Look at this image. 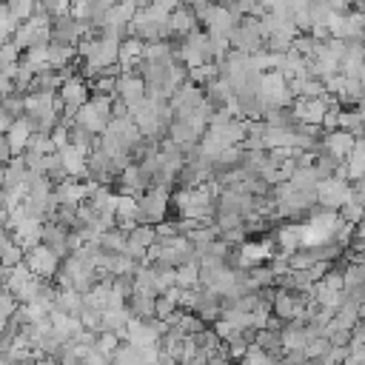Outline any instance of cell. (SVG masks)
I'll return each instance as SVG.
<instances>
[{"label":"cell","mask_w":365,"mask_h":365,"mask_svg":"<svg viewBox=\"0 0 365 365\" xmlns=\"http://www.w3.org/2000/svg\"><path fill=\"white\" fill-rule=\"evenodd\" d=\"M111 103H114V97L111 94H91L88 97V103L77 111V123L80 125H86L88 131H94V134H103L106 128H108V123L114 120V114H111Z\"/></svg>","instance_id":"obj_1"},{"label":"cell","mask_w":365,"mask_h":365,"mask_svg":"<svg viewBox=\"0 0 365 365\" xmlns=\"http://www.w3.org/2000/svg\"><path fill=\"white\" fill-rule=\"evenodd\" d=\"M174 200V191L165 188V185H148L143 194H140V222H163L165 214H168V205Z\"/></svg>","instance_id":"obj_2"},{"label":"cell","mask_w":365,"mask_h":365,"mask_svg":"<svg viewBox=\"0 0 365 365\" xmlns=\"http://www.w3.org/2000/svg\"><path fill=\"white\" fill-rule=\"evenodd\" d=\"M231 48L237 51H245V54H254L259 48H265V31H262V23L257 14H245L234 31H231Z\"/></svg>","instance_id":"obj_3"},{"label":"cell","mask_w":365,"mask_h":365,"mask_svg":"<svg viewBox=\"0 0 365 365\" xmlns=\"http://www.w3.org/2000/svg\"><path fill=\"white\" fill-rule=\"evenodd\" d=\"M351 194H354V182L345 180V177H339V174L325 177L317 185V202L325 205V208H331V211H339L351 200Z\"/></svg>","instance_id":"obj_4"},{"label":"cell","mask_w":365,"mask_h":365,"mask_svg":"<svg viewBox=\"0 0 365 365\" xmlns=\"http://www.w3.org/2000/svg\"><path fill=\"white\" fill-rule=\"evenodd\" d=\"M26 265H29L37 277H43V279H54L57 271H60V265H63V257H60L51 245L37 242L34 248L26 251Z\"/></svg>","instance_id":"obj_5"},{"label":"cell","mask_w":365,"mask_h":365,"mask_svg":"<svg viewBox=\"0 0 365 365\" xmlns=\"http://www.w3.org/2000/svg\"><path fill=\"white\" fill-rule=\"evenodd\" d=\"M117 97H123L128 106L143 103V100L148 97L143 74H140V71H123V74L117 77Z\"/></svg>","instance_id":"obj_6"},{"label":"cell","mask_w":365,"mask_h":365,"mask_svg":"<svg viewBox=\"0 0 365 365\" xmlns=\"http://www.w3.org/2000/svg\"><path fill=\"white\" fill-rule=\"evenodd\" d=\"M354 143H356V134H351L345 128H334V131H325L319 148L331 151L336 160H348V154L354 151Z\"/></svg>","instance_id":"obj_7"},{"label":"cell","mask_w":365,"mask_h":365,"mask_svg":"<svg viewBox=\"0 0 365 365\" xmlns=\"http://www.w3.org/2000/svg\"><path fill=\"white\" fill-rule=\"evenodd\" d=\"M143 57H145V40L128 34V37L120 43V66H123L125 71H137L140 63H143Z\"/></svg>","instance_id":"obj_8"},{"label":"cell","mask_w":365,"mask_h":365,"mask_svg":"<svg viewBox=\"0 0 365 365\" xmlns=\"http://www.w3.org/2000/svg\"><path fill=\"white\" fill-rule=\"evenodd\" d=\"M194 29H200V20H197V14L191 11V6L182 0V3L171 11V31H174V37H185V34H191Z\"/></svg>","instance_id":"obj_9"},{"label":"cell","mask_w":365,"mask_h":365,"mask_svg":"<svg viewBox=\"0 0 365 365\" xmlns=\"http://www.w3.org/2000/svg\"><path fill=\"white\" fill-rule=\"evenodd\" d=\"M26 259V248L17 242V237L11 234L9 225H3V237H0V262L3 265H20Z\"/></svg>","instance_id":"obj_10"},{"label":"cell","mask_w":365,"mask_h":365,"mask_svg":"<svg viewBox=\"0 0 365 365\" xmlns=\"http://www.w3.org/2000/svg\"><path fill=\"white\" fill-rule=\"evenodd\" d=\"M77 57H80L77 46H68V43H48V66H51V68L74 66Z\"/></svg>","instance_id":"obj_11"},{"label":"cell","mask_w":365,"mask_h":365,"mask_svg":"<svg viewBox=\"0 0 365 365\" xmlns=\"http://www.w3.org/2000/svg\"><path fill=\"white\" fill-rule=\"evenodd\" d=\"M345 171H348V180L354 182V180H359L362 174H365V134L362 137H356V143H354V151L348 154V160H345Z\"/></svg>","instance_id":"obj_12"},{"label":"cell","mask_w":365,"mask_h":365,"mask_svg":"<svg viewBox=\"0 0 365 365\" xmlns=\"http://www.w3.org/2000/svg\"><path fill=\"white\" fill-rule=\"evenodd\" d=\"M9 140H11V145H14V151L17 154H23L26 151V145H29V140H31V134H34V128H31V123L26 120V117H20L9 131Z\"/></svg>","instance_id":"obj_13"},{"label":"cell","mask_w":365,"mask_h":365,"mask_svg":"<svg viewBox=\"0 0 365 365\" xmlns=\"http://www.w3.org/2000/svg\"><path fill=\"white\" fill-rule=\"evenodd\" d=\"M157 240H160V237H157V225H151V222H137V225L128 231V242L143 245V248H151Z\"/></svg>","instance_id":"obj_14"},{"label":"cell","mask_w":365,"mask_h":365,"mask_svg":"<svg viewBox=\"0 0 365 365\" xmlns=\"http://www.w3.org/2000/svg\"><path fill=\"white\" fill-rule=\"evenodd\" d=\"M51 151H57V148H54V143H51V134L34 131L23 154H29V157H46V154H51Z\"/></svg>","instance_id":"obj_15"},{"label":"cell","mask_w":365,"mask_h":365,"mask_svg":"<svg viewBox=\"0 0 365 365\" xmlns=\"http://www.w3.org/2000/svg\"><path fill=\"white\" fill-rule=\"evenodd\" d=\"M177 285H182V288H197L200 285V259H188L177 268Z\"/></svg>","instance_id":"obj_16"},{"label":"cell","mask_w":365,"mask_h":365,"mask_svg":"<svg viewBox=\"0 0 365 365\" xmlns=\"http://www.w3.org/2000/svg\"><path fill=\"white\" fill-rule=\"evenodd\" d=\"M177 308H182V305L177 302V297H174L171 291H165V294L157 297V317H160V319H168Z\"/></svg>","instance_id":"obj_17"},{"label":"cell","mask_w":365,"mask_h":365,"mask_svg":"<svg viewBox=\"0 0 365 365\" xmlns=\"http://www.w3.org/2000/svg\"><path fill=\"white\" fill-rule=\"evenodd\" d=\"M177 234H182L180 220H177V222H168V220L157 222V237H160V240H165V237H177Z\"/></svg>","instance_id":"obj_18"},{"label":"cell","mask_w":365,"mask_h":365,"mask_svg":"<svg viewBox=\"0 0 365 365\" xmlns=\"http://www.w3.org/2000/svg\"><path fill=\"white\" fill-rule=\"evenodd\" d=\"M354 197H359L365 202V174L359 180H354Z\"/></svg>","instance_id":"obj_19"},{"label":"cell","mask_w":365,"mask_h":365,"mask_svg":"<svg viewBox=\"0 0 365 365\" xmlns=\"http://www.w3.org/2000/svg\"><path fill=\"white\" fill-rule=\"evenodd\" d=\"M211 3H217V6H231L234 0H211Z\"/></svg>","instance_id":"obj_20"},{"label":"cell","mask_w":365,"mask_h":365,"mask_svg":"<svg viewBox=\"0 0 365 365\" xmlns=\"http://www.w3.org/2000/svg\"><path fill=\"white\" fill-rule=\"evenodd\" d=\"M77 3H91V0H77Z\"/></svg>","instance_id":"obj_21"}]
</instances>
